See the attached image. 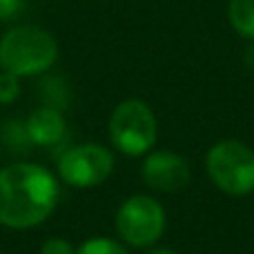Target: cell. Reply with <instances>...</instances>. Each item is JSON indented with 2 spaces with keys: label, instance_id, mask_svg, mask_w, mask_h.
<instances>
[{
  "label": "cell",
  "instance_id": "obj_1",
  "mask_svg": "<svg viewBox=\"0 0 254 254\" xmlns=\"http://www.w3.org/2000/svg\"><path fill=\"white\" fill-rule=\"evenodd\" d=\"M58 183L52 172L34 163H16L0 170V225L29 230L54 212Z\"/></svg>",
  "mask_w": 254,
  "mask_h": 254
},
{
  "label": "cell",
  "instance_id": "obj_2",
  "mask_svg": "<svg viewBox=\"0 0 254 254\" xmlns=\"http://www.w3.org/2000/svg\"><path fill=\"white\" fill-rule=\"evenodd\" d=\"M56 58V38L38 25H18L0 38V67L18 78L43 74Z\"/></svg>",
  "mask_w": 254,
  "mask_h": 254
},
{
  "label": "cell",
  "instance_id": "obj_3",
  "mask_svg": "<svg viewBox=\"0 0 254 254\" xmlns=\"http://www.w3.org/2000/svg\"><path fill=\"white\" fill-rule=\"evenodd\" d=\"M212 183L225 194L246 196L254 192V149L241 140H221L205 156Z\"/></svg>",
  "mask_w": 254,
  "mask_h": 254
},
{
  "label": "cell",
  "instance_id": "obj_4",
  "mask_svg": "<svg viewBox=\"0 0 254 254\" xmlns=\"http://www.w3.org/2000/svg\"><path fill=\"white\" fill-rule=\"evenodd\" d=\"M156 116L140 98H129L116 105L110 116V138L125 156H143L156 143Z\"/></svg>",
  "mask_w": 254,
  "mask_h": 254
},
{
  "label": "cell",
  "instance_id": "obj_5",
  "mask_svg": "<svg viewBox=\"0 0 254 254\" xmlns=\"http://www.w3.org/2000/svg\"><path fill=\"white\" fill-rule=\"evenodd\" d=\"M165 210L152 196H129L116 212V232L125 243L134 248H147L156 243L165 232Z\"/></svg>",
  "mask_w": 254,
  "mask_h": 254
},
{
  "label": "cell",
  "instance_id": "obj_6",
  "mask_svg": "<svg viewBox=\"0 0 254 254\" xmlns=\"http://www.w3.org/2000/svg\"><path fill=\"white\" fill-rule=\"evenodd\" d=\"M114 170V156L98 143H83L65 149L58 158V174L71 188H96L110 179Z\"/></svg>",
  "mask_w": 254,
  "mask_h": 254
},
{
  "label": "cell",
  "instance_id": "obj_7",
  "mask_svg": "<svg viewBox=\"0 0 254 254\" xmlns=\"http://www.w3.org/2000/svg\"><path fill=\"white\" fill-rule=\"evenodd\" d=\"M145 185L156 192H179L190 183V165L176 152H152L140 167Z\"/></svg>",
  "mask_w": 254,
  "mask_h": 254
},
{
  "label": "cell",
  "instance_id": "obj_8",
  "mask_svg": "<svg viewBox=\"0 0 254 254\" xmlns=\"http://www.w3.org/2000/svg\"><path fill=\"white\" fill-rule=\"evenodd\" d=\"M25 136L29 143L40 147H56L65 140L67 123L63 114L52 105L34 110L25 121Z\"/></svg>",
  "mask_w": 254,
  "mask_h": 254
},
{
  "label": "cell",
  "instance_id": "obj_9",
  "mask_svg": "<svg viewBox=\"0 0 254 254\" xmlns=\"http://www.w3.org/2000/svg\"><path fill=\"white\" fill-rule=\"evenodd\" d=\"M228 18L239 36L254 40V0H230Z\"/></svg>",
  "mask_w": 254,
  "mask_h": 254
},
{
  "label": "cell",
  "instance_id": "obj_10",
  "mask_svg": "<svg viewBox=\"0 0 254 254\" xmlns=\"http://www.w3.org/2000/svg\"><path fill=\"white\" fill-rule=\"evenodd\" d=\"M76 254H129V252H127L119 241H114V239L96 237V239L85 241L83 246L76 250Z\"/></svg>",
  "mask_w": 254,
  "mask_h": 254
},
{
  "label": "cell",
  "instance_id": "obj_11",
  "mask_svg": "<svg viewBox=\"0 0 254 254\" xmlns=\"http://www.w3.org/2000/svg\"><path fill=\"white\" fill-rule=\"evenodd\" d=\"M18 96H20L18 76L9 74V71H2V74H0V103H2V105H9V103H13Z\"/></svg>",
  "mask_w": 254,
  "mask_h": 254
},
{
  "label": "cell",
  "instance_id": "obj_12",
  "mask_svg": "<svg viewBox=\"0 0 254 254\" xmlns=\"http://www.w3.org/2000/svg\"><path fill=\"white\" fill-rule=\"evenodd\" d=\"M40 254H76V250L65 239H47L40 248Z\"/></svg>",
  "mask_w": 254,
  "mask_h": 254
},
{
  "label": "cell",
  "instance_id": "obj_13",
  "mask_svg": "<svg viewBox=\"0 0 254 254\" xmlns=\"http://www.w3.org/2000/svg\"><path fill=\"white\" fill-rule=\"evenodd\" d=\"M25 9V0H0V22L13 20Z\"/></svg>",
  "mask_w": 254,
  "mask_h": 254
},
{
  "label": "cell",
  "instance_id": "obj_14",
  "mask_svg": "<svg viewBox=\"0 0 254 254\" xmlns=\"http://www.w3.org/2000/svg\"><path fill=\"white\" fill-rule=\"evenodd\" d=\"M246 65L250 67V69H254V45H250L246 52Z\"/></svg>",
  "mask_w": 254,
  "mask_h": 254
},
{
  "label": "cell",
  "instance_id": "obj_15",
  "mask_svg": "<svg viewBox=\"0 0 254 254\" xmlns=\"http://www.w3.org/2000/svg\"><path fill=\"white\" fill-rule=\"evenodd\" d=\"M149 254H176V252L170 250V248H156V250H152Z\"/></svg>",
  "mask_w": 254,
  "mask_h": 254
},
{
  "label": "cell",
  "instance_id": "obj_16",
  "mask_svg": "<svg viewBox=\"0 0 254 254\" xmlns=\"http://www.w3.org/2000/svg\"><path fill=\"white\" fill-rule=\"evenodd\" d=\"M0 254H2V252H0Z\"/></svg>",
  "mask_w": 254,
  "mask_h": 254
}]
</instances>
